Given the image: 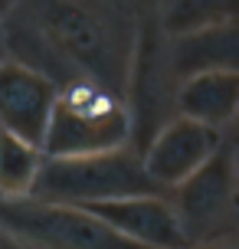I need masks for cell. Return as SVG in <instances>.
<instances>
[{"instance_id": "8fae6325", "label": "cell", "mask_w": 239, "mask_h": 249, "mask_svg": "<svg viewBox=\"0 0 239 249\" xmlns=\"http://www.w3.org/2000/svg\"><path fill=\"white\" fill-rule=\"evenodd\" d=\"M239 108V72H203L177 86V118L223 131L233 124Z\"/></svg>"}, {"instance_id": "3957f363", "label": "cell", "mask_w": 239, "mask_h": 249, "mask_svg": "<svg viewBox=\"0 0 239 249\" xmlns=\"http://www.w3.org/2000/svg\"><path fill=\"white\" fill-rule=\"evenodd\" d=\"M141 194H157V190L144 177L138 151L118 148L85 158H43L30 197L63 207H88V203L141 197Z\"/></svg>"}, {"instance_id": "4fadbf2b", "label": "cell", "mask_w": 239, "mask_h": 249, "mask_svg": "<svg viewBox=\"0 0 239 249\" xmlns=\"http://www.w3.org/2000/svg\"><path fill=\"white\" fill-rule=\"evenodd\" d=\"M43 167V151L0 131V200H23Z\"/></svg>"}, {"instance_id": "30bf717a", "label": "cell", "mask_w": 239, "mask_h": 249, "mask_svg": "<svg viewBox=\"0 0 239 249\" xmlns=\"http://www.w3.org/2000/svg\"><path fill=\"white\" fill-rule=\"evenodd\" d=\"M167 56L177 82L203 72H239V23H216L190 36L167 39Z\"/></svg>"}, {"instance_id": "9a60e30c", "label": "cell", "mask_w": 239, "mask_h": 249, "mask_svg": "<svg viewBox=\"0 0 239 249\" xmlns=\"http://www.w3.org/2000/svg\"><path fill=\"white\" fill-rule=\"evenodd\" d=\"M7 59V53H3V39H0V62Z\"/></svg>"}, {"instance_id": "ba28073f", "label": "cell", "mask_w": 239, "mask_h": 249, "mask_svg": "<svg viewBox=\"0 0 239 249\" xmlns=\"http://www.w3.org/2000/svg\"><path fill=\"white\" fill-rule=\"evenodd\" d=\"M95 220L115 230L121 239L141 249H190L187 233L177 220L167 194H141V197H121L105 203L82 207Z\"/></svg>"}, {"instance_id": "277c9868", "label": "cell", "mask_w": 239, "mask_h": 249, "mask_svg": "<svg viewBox=\"0 0 239 249\" xmlns=\"http://www.w3.org/2000/svg\"><path fill=\"white\" fill-rule=\"evenodd\" d=\"M177 86L180 82L171 69L167 36L161 33L157 20H144L138 26V43H135L125 95H121L128 122H131V148L138 154L171 118H177Z\"/></svg>"}, {"instance_id": "9c48e42d", "label": "cell", "mask_w": 239, "mask_h": 249, "mask_svg": "<svg viewBox=\"0 0 239 249\" xmlns=\"http://www.w3.org/2000/svg\"><path fill=\"white\" fill-rule=\"evenodd\" d=\"M56 92L46 75L30 72L17 62H0V131L43 151Z\"/></svg>"}, {"instance_id": "6da1fadb", "label": "cell", "mask_w": 239, "mask_h": 249, "mask_svg": "<svg viewBox=\"0 0 239 249\" xmlns=\"http://www.w3.org/2000/svg\"><path fill=\"white\" fill-rule=\"evenodd\" d=\"M59 59L112 95H125L138 43V10L118 3H26Z\"/></svg>"}, {"instance_id": "7c38bea8", "label": "cell", "mask_w": 239, "mask_h": 249, "mask_svg": "<svg viewBox=\"0 0 239 249\" xmlns=\"http://www.w3.org/2000/svg\"><path fill=\"white\" fill-rule=\"evenodd\" d=\"M229 20H239L233 0H171L157 7V26L167 39L190 36L216 23H229Z\"/></svg>"}, {"instance_id": "7a4b0ae2", "label": "cell", "mask_w": 239, "mask_h": 249, "mask_svg": "<svg viewBox=\"0 0 239 249\" xmlns=\"http://www.w3.org/2000/svg\"><path fill=\"white\" fill-rule=\"evenodd\" d=\"M118 148H131V122L118 95L88 79H76L56 92L43 158H85Z\"/></svg>"}, {"instance_id": "5bb4252c", "label": "cell", "mask_w": 239, "mask_h": 249, "mask_svg": "<svg viewBox=\"0 0 239 249\" xmlns=\"http://www.w3.org/2000/svg\"><path fill=\"white\" fill-rule=\"evenodd\" d=\"M190 249H236L233 239H220V243H203V246H190Z\"/></svg>"}, {"instance_id": "5b68a950", "label": "cell", "mask_w": 239, "mask_h": 249, "mask_svg": "<svg viewBox=\"0 0 239 249\" xmlns=\"http://www.w3.org/2000/svg\"><path fill=\"white\" fill-rule=\"evenodd\" d=\"M0 230L26 249H141L82 207L43 200H0Z\"/></svg>"}, {"instance_id": "52a82bcc", "label": "cell", "mask_w": 239, "mask_h": 249, "mask_svg": "<svg viewBox=\"0 0 239 249\" xmlns=\"http://www.w3.org/2000/svg\"><path fill=\"white\" fill-rule=\"evenodd\" d=\"M223 141H226L223 131L203 128V124L187 122V118H171L141 148L138 158H141V167H144V177L154 184V190L157 194H171L190 174H197L216 154V148Z\"/></svg>"}, {"instance_id": "8992f818", "label": "cell", "mask_w": 239, "mask_h": 249, "mask_svg": "<svg viewBox=\"0 0 239 249\" xmlns=\"http://www.w3.org/2000/svg\"><path fill=\"white\" fill-rule=\"evenodd\" d=\"M167 200L187 233L190 246L220 243L216 236L233 239V226H236V144L226 138L197 174H190L180 187L167 194Z\"/></svg>"}]
</instances>
